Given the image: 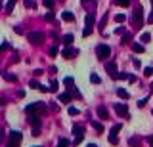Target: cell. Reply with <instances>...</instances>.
Wrapping results in <instances>:
<instances>
[{
	"label": "cell",
	"instance_id": "obj_32",
	"mask_svg": "<svg viewBox=\"0 0 153 147\" xmlns=\"http://www.w3.org/2000/svg\"><path fill=\"white\" fill-rule=\"evenodd\" d=\"M44 19H46V21H54V12H48V14H44Z\"/></svg>",
	"mask_w": 153,
	"mask_h": 147
},
{
	"label": "cell",
	"instance_id": "obj_49",
	"mask_svg": "<svg viewBox=\"0 0 153 147\" xmlns=\"http://www.w3.org/2000/svg\"><path fill=\"white\" fill-rule=\"evenodd\" d=\"M147 143H149V145L153 147V136H149V138H147Z\"/></svg>",
	"mask_w": 153,
	"mask_h": 147
},
{
	"label": "cell",
	"instance_id": "obj_39",
	"mask_svg": "<svg viewBox=\"0 0 153 147\" xmlns=\"http://www.w3.org/2000/svg\"><path fill=\"white\" fill-rule=\"evenodd\" d=\"M44 6H46V8H54V0H44Z\"/></svg>",
	"mask_w": 153,
	"mask_h": 147
},
{
	"label": "cell",
	"instance_id": "obj_44",
	"mask_svg": "<svg viewBox=\"0 0 153 147\" xmlns=\"http://www.w3.org/2000/svg\"><path fill=\"white\" fill-rule=\"evenodd\" d=\"M14 31L17 32V35H23V29H21V27H14Z\"/></svg>",
	"mask_w": 153,
	"mask_h": 147
},
{
	"label": "cell",
	"instance_id": "obj_25",
	"mask_svg": "<svg viewBox=\"0 0 153 147\" xmlns=\"http://www.w3.org/2000/svg\"><path fill=\"white\" fill-rule=\"evenodd\" d=\"M90 82H94V84H100V82H102V79H100V76L96 75V73H92V75H90Z\"/></svg>",
	"mask_w": 153,
	"mask_h": 147
},
{
	"label": "cell",
	"instance_id": "obj_14",
	"mask_svg": "<svg viewBox=\"0 0 153 147\" xmlns=\"http://www.w3.org/2000/svg\"><path fill=\"white\" fill-rule=\"evenodd\" d=\"M117 96H119L121 99H128V97H130V94H128L124 88H117Z\"/></svg>",
	"mask_w": 153,
	"mask_h": 147
},
{
	"label": "cell",
	"instance_id": "obj_40",
	"mask_svg": "<svg viewBox=\"0 0 153 147\" xmlns=\"http://www.w3.org/2000/svg\"><path fill=\"white\" fill-rule=\"evenodd\" d=\"M132 63H134V67H138V69L142 67V63H140V59H138V58H134V59H132Z\"/></svg>",
	"mask_w": 153,
	"mask_h": 147
},
{
	"label": "cell",
	"instance_id": "obj_28",
	"mask_svg": "<svg viewBox=\"0 0 153 147\" xmlns=\"http://www.w3.org/2000/svg\"><path fill=\"white\" fill-rule=\"evenodd\" d=\"M140 40H142V42H149V40H151V35H149V32H144V35L140 36Z\"/></svg>",
	"mask_w": 153,
	"mask_h": 147
},
{
	"label": "cell",
	"instance_id": "obj_51",
	"mask_svg": "<svg viewBox=\"0 0 153 147\" xmlns=\"http://www.w3.org/2000/svg\"><path fill=\"white\" fill-rule=\"evenodd\" d=\"M88 2H90V0H82V4H88Z\"/></svg>",
	"mask_w": 153,
	"mask_h": 147
},
{
	"label": "cell",
	"instance_id": "obj_48",
	"mask_svg": "<svg viewBox=\"0 0 153 147\" xmlns=\"http://www.w3.org/2000/svg\"><path fill=\"white\" fill-rule=\"evenodd\" d=\"M115 32H117V35H123V32H124V27H119V29H117Z\"/></svg>",
	"mask_w": 153,
	"mask_h": 147
},
{
	"label": "cell",
	"instance_id": "obj_47",
	"mask_svg": "<svg viewBox=\"0 0 153 147\" xmlns=\"http://www.w3.org/2000/svg\"><path fill=\"white\" fill-rule=\"evenodd\" d=\"M147 23H151V25H153V10H151V14H149V17H147Z\"/></svg>",
	"mask_w": 153,
	"mask_h": 147
},
{
	"label": "cell",
	"instance_id": "obj_20",
	"mask_svg": "<svg viewBox=\"0 0 153 147\" xmlns=\"http://www.w3.org/2000/svg\"><path fill=\"white\" fill-rule=\"evenodd\" d=\"M63 84H65L67 88L75 86V80H73V76H65V79H63Z\"/></svg>",
	"mask_w": 153,
	"mask_h": 147
},
{
	"label": "cell",
	"instance_id": "obj_30",
	"mask_svg": "<svg viewBox=\"0 0 153 147\" xmlns=\"http://www.w3.org/2000/svg\"><path fill=\"white\" fill-rule=\"evenodd\" d=\"M132 40V35L130 32H124V36H123V44H128Z\"/></svg>",
	"mask_w": 153,
	"mask_h": 147
},
{
	"label": "cell",
	"instance_id": "obj_31",
	"mask_svg": "<svg viewBox=\"0 0 153 147\" xmlns=\"http://www.w3.org/2000/svg\"><path fill=\"white\" fill-rule=\"evenodd\" d=\"M67 113H69L71 117H76V115H79V109H76V107H69V109H67Z\"/></svg>",
	"mask_w": 153,
	"mask_h": 147
},
{
	"label": "cell",
	"instance_id": "obj_35",
	"mask_svg": "<svg viewBox=\"0 0 153 147\" xmlns=\"http://www.w3.org/2000/svg\"><path fill=\"white\" fill-rule=\"evenodd\" d=\"M115 4H119V6H128L130 0H115Z\"/></svg>",
	"mask_w": 153,
	"mask_h": 147
},
{
	"label": "cell",
	"instance_id": "obj_3",
	"mask_svg": "<svg viewBox=\"0 0 153 147\" xmlns=\"http://www.w3.org/2000/svg\"><path fill=\"white\" fill-rule=\"evenodd\" d=\"M25 111L27 113H44L46 111V103H40V101H37V103H31V105H27L25 107Z\"/></svg>",
	"mask_w": 153,
	"mask_h": 147
},
{
	"label": "cell",
	"instance_id": "obj_52",
	"mask_svg": "<svg viewBox=\"0 0 153 147\" xmlns=\"http://www.w3.org/2000/svg\"><path fill=\"white\" fill-rule=\"evenodd\" d=\"M151 6H153V0H151Z\"/></svg>",
	"mask_w": 153,
	"mask_h": 147
},
{
	"label": "cell",
	"instance_id": "obj_22",
	"mask_svg": "<svg viewBox=\"0 0 153 147\" xmlns=\"http://www.w3.org/2000/svg\"><path fill=\"white\" fill-rule=\"evenodd\" d=\"M113 79L115 80H128V75H126V73H117Z\"/></svg>",
	"mask_w": 153,
	"mask_h": 147
},
{
	"label": "cell",
	"instance_id": "obj_6",
	"mask_svg": "<svg viewBox=\"0 0 153 147\" xmlns=\"http://www.w3.org/2000/svg\"><path fill=\"white\" fill-rule=\"evenodd\" d=\"M73 134H75V141H73V143L79 145L80 141H82V138H84V128H82V126H73Z\"/></svg>",
	"mask_w": 153,
	"mask_h": 147
},
{
	"label": "cell",
	"instance_id": "obj_38",
	"mask_svg": "<svg viewBox=\"0 0 153 147\" xmlns=\"http://www.w3.org/2000/svg\"><path fill=\"white\" fill-rule=\"evenodd\" d=\"M144 75H146V76H151V75H153V69H151V67H146V69H144Z\"/></svg>",
	"mask_w": 153,
	"mask_h": 147
},
{
	"label": "cell",
	"instance_id": "obj_17",
	"mask_svg": "<svg viewBox=\"0 0 153 147\" xmlns=\"http://www.w3.org/2000/svg\"><path fill=\"white\" fill-rule=\"evenodd\" d=\"M61 19H63V21H73L75 15L71 14V12H63V14H61Z\"/></svg>",
	"mask_w": 153,
	"mask_h": 147
},
{
	"label": "cell",
	"instance_id": "obj_42",
	"mask_svg": "<svg viewBox=\"0 0 153 147\" xmlns=\"http://www.w3.org/2000/svg\"><path fill=\"white\" fill-rule=\"evenodd\" d=\"M146 103H147V97H144V99H140V101H138V107H144Z\"/></svg>",
	"mask_w": 153,
	"mask_h": 147
},
{
	"label": "cell",
	"instance_id": "obj_1",
	"mask_svg": "<svg viewBox=\"0 0 153 147\" xmlns=\"http://www.w3.org/2000/svg\"><path fill=\"white\" fill-rule=\"evenodd\" d=\"M132 25L138 27V29L144 25V10H142V6H138L134 10V14H132Z\"/></svg>",
	"mask_w": 153,
	"mask_h": 147
},
{
	"label": "cell",
	"instance_id": "obj_33",
	"mask_svg": "<svg viewBox=\"0 0 153 147\" xmlns=\"http://www.w3.org/2000/svg\"><path fill=\"white\" fill-rule=\"evenodd\" d=\"M56 147H69V141H67V140H59Z\"/></svg>",
	"mask_w": 153,
	"mask_h": 147
},
{
	"label": "cell",
	"instance_id": "obj_15",
	"mask_svg": "<svg viewBox=\"0 0 153 147\" xmlns=\"http://www.w3.org/2000/svg\"><path fill=\"white\" fill-rule=\"evenodd\" d=\"M2 76L8 80V82H17V76H15L14 73H2Z\"/></svg>",
	"mask_w": 153,
	"mask_h": 147
},
{
	"label": "cell",
	"instance_id": "obj_13",
	"mask_svg": "<svg viewBox=\"0 0 153 147\" xmlns=\"http://www.w3.org/2000/svg\"><path fill=\"white\" fill-rule=\"evenodd\" d=\"M71 96H73L71 92H63V94H59V101H61V103H69V101H71Z\"/></svg>",
	"mask_w": 153,
	"mask_h": 147
},
{
	"label": "cell",
	"instance_id": "obj_23",
	"mask_svg": "<svg viewBox=\"0 0 153 147\" xmlns=\"http://www.w3.org/2000/svg\"><path fill=\"white\" fill-rule=\"evenodd\" d=\"M92 128L96 130V132H100V134H103V126L100 124V122H92Z\"/></svg>",
	"mask_w": 153,
	"mask_h": 147
},
{
	"label": "cell",
	"instance_id": "obj_29",
	"mask_svg": "<svg viewBox=\"0 0 153 147\" xmlns=\"http://www.w3.org/2000/svg\"><path fill=\"white\" fill-rule=\"evenodd\" d=\"M58 86H59L58 80H52L50 82V92H58Z\"/></svg>",
	"mask_w": 153,
	"mask_h": 147
},
{
	"label": "cell",
	"instance_id": "obj_21",
	"mask_svg": "<svg viewBox=\"0 0 153 147\" xmlns=\"http://www.w3.org/2000/svg\"><path fill=\"white\" fill-rule=\"evenodd\" d=\"M96 23V15L94 14H88L86 15V25H94Z\"/></svg>",
	"mask_w": 153,
	"mask_h": 147
},
{
	"label": "cell",
	"instance_id": "obj_4",
	"mask_svg": "<svg viewBox=\"0 0 153 147\" xmlns=\"http://www.w3.org/2000/svg\"><path fill=\"white\" fill-rule=\"evenodd\" d=\"M96 54H98L100 59H107L111 55V48L107 46V44H100V46L96 48Z\"/></svg>",
	"mask_w": 153,
	"mask_h": 147
},
{
	"label": "cell",
	"instance_id": "obj_41",
	"mask_svg": "<svg viewBox=\"0 0 153 147\" xmlns=\"http://www.w3.org/2000/svg\"><path fill=\"white\" fill-rule=\"evenodd\" d=\"M107 25V15H103V19L100 21V27H105Z\"/></svg>",
	"mask_w": 153,
	"mask_h": 147
},
{
	"label": "cell",
	"instance_id": "obj_36",
	"mask_svg": "<svg viewBox=\"0 0 153 147\" xmlns=\"http://www.w3.org/2000/svg\"><path fill=\"white\" fill-rule=\"evenodd\" d=\"M29 88H37V90H40V84L37 82V80H31V82H29Z\"/></svg>",
	"mask_w": 153,
	"mask_h": 147
},
{
	"label": "cell",
	"instance_id": "obj_19",
	"mask_svg": "<svg viewBox=\"0 0 153 147\" xmlns=\"http://www.w3.org/2000/svg\"><path fill=\"white\" fill-rule=\"evenodd\" d=\"M132 50H134L136 54H142L146 48H144V44H138V42H136V44H132Z\"/></svg>",
	"mask_w": 153,
	"mask_h": 147
},
{
	"label": "cell",
	"instance_id": "obj_53",
	"mask_svg": "<svg viewBox=\"0 0 153 147\" xmlns=\"http://www.w3.org/2000/svg\"><path fill=\"white\" fill-rule=\"evenodd\" d=\"M8 147H14V145H8Z\"/></svg>",
	"mask_w": 153,
	"mask_h": 147
},
{
	"label": "cell",
	"instance_id": "obj_27",
	"mask_svg": "<svg viewBox=\"0 0 153 147\" xmlns=\"http://www.w3.org/2000/svg\"><path fill=\"white\" fill-rule=\"evenodd\" d=\"M90 35H92V25H86L82 31V36H90Z\"/></svg>",
	"mask_w": 153,
	"mask_h": 147
},
{
	"label": "cell",
	"instance_id": "obj_9",
	"mask_svg": "<svg viewBox=\"0 0 153 147\" xmlns=\"http://www.w3.org/2000/svg\"><path fill=\"white\" fill-rule=\"evenodd\" d=\"M75 55H79V50H76V48H69V46H67L65 50L61 52V58H67V59L75 58Z\"/></svg>",
	"mask_w": 153,
	"mask_h": 147
},
{
	"label": "cell",
	"instance_id": "obj_8",
	"mask_svg": "<svg viewBox=\"0 0 153 147\" xmlns=\"http://www.w3.org/2000/svg\"><path fill=\"white\" fill-rule=\"evenodd\" d=\"M115 111H117V115H119V117H126L128 118V107H126V103H115Z\"/></svg>",
	"mask_w": 153,
	"mask_h": 147
},
{
	"label": "cell",
	"instance_id": "obj_11",
	"mask_svg": "<svg viewBox=\"0 0 153 147\" xmlns=\"http://www.w3.org/2000/svg\"><path fill=\"white\" fill-rule=\"evenodd\" d=\"M105 71L109 73L111 76H115L117 73H119V71H117V63H115V61H107V63H105Z\"/></svg>",
	"mask_w": 153,
	"mask_h": 147
},
{
	"label": "cell",
	"instance_id": "obj_7",
	"mask_svg": "<svg viewBox=\"0 0 153 147\" xmlns=\"http://www.w3.org/2000/svg\"><path fill=\"white\" fill-rule=\"evenodd\" d=\"M121 128H123L121 124H115L113 128H111V132H109V143H111V145H117V143H119V138H117V132H119Z\"/></svg>",
	"mask_w": 153,
	"mask_h": 147
},
{
	"label": "cell",
	"instance_id": "obj_55",
	"mask_svg": "<svg viewBox=\"0 0 153 147\" xmlns=\"http://www.w3.org/2000/svg\"><path fill=\"white\" fill-rule=\"evenodd\" d=\"M35 147H38V145H35Z\"/></svg>",
	"mask_w": 153,
	"mask_h": 147
},
{
	"label": "cell",
	"instance_id": "obj_43",
	"mask_svg": "<svg viewBox=\"0 0 153 147\" xmlns=\"http://www.w3.org/2000/svg\"><path fill=\"white\" fill-rule=\"evenodd\" d=\"M33 136H40V126L38 128H33Z\"/></svg>",
	"mask_w": 153,
	"mask_h": 147
},
{
	"label": "cell",
	"instance_id": "obj_37",
	"mask_svg": "<svg viewBox=\"0 0 153 147\" xmlns=\"http://www.w3.org/2000/svg\"><path fill=\"white\" fill-rule=\"evenodd\" d=\"M48 54H50L52 58H54V55H58V46H52V48H50V52H48Z\"/></svg>",
	"mask_w": 153,
	"mask_h": 147
},
{
	"label": "cell",
	"instance_id": "obj_54",
	"mask_svg": "<svg viewBox=\"0 0 153 147\" xmlns=\"http://www.w3.org/2000/svg\"><path fill=\"white\" fill-rule=\"evenodd\" d=\"M151 115H153V111H151Z\"/></svg>",
	"mask_w": 153,
	"mask_h": 147
},
{
	"label": "cell",
	"instance_id": "obj_45",
	"mask_svg": "<svg viewBox=\"0 0 153 147\" xmlns=\"http://www.w3.org/2000/svg\"><path fill=\"white\" fill-rule=\"evenodd\" d=\"M2 50H4V52H6V50H10V44H8V42H4V44H2Z\"/></svg>",
	"mask_w": 153,
	"mask_h": 147
},
{
	"label": "cell",
	"instance_id": "obj_50",
	"mask_svg": "<svg viewBox=\"0 0 153 147\" xmlns=\"http://www.w3.org/2000/svg\"><path fill=\"white\" fill-rule=\"evenodd\" d=\"M86 147H98V145H96V143H88Z\"/></svg>",
	"mask_w": 153,
	"mask_h": 147
},
{
	"label": "cell",
	"instance_id": "obj_18",
	"mask_svg": "<svg viewBox=\"0 0 153 147\" xmlns=\"http://www.w3.org/2000/svg\"><path fill=\"white\" fill-rule=\"evenodd\" d=\"M15 2H17V0H10V2L6 4V14H12V12H14V8H15Z\"/></svg>",
	"mask_w": 153,
	"mask_h": 147
},
{
	"label": "cell",
	"instance_id": "obj_26",
	"mask_svg": "<svg viewBox=\"0 0 153 147\" xmlns=\"http://www.w3.org/2000/svg\"><path fill=\"white\" fill-rule=\"evenodd\" d=\"M128 145H130V147H138L140 140H138V138H130V140H128Z\"/></svg>",
	"mask_w": 153,
	"mask_h": 147
},
{
	"label": "cell",
	"instance_id": "obj_5",
	"mask_svg": "<svg viewBox=\"0 0 153 147\" xmlns=\"http://www.w3.org/2000/svg\"><path fill=\"white\" fill-rule=\"evenodd\" d=\"M21 140H23V136H21V132H10V138H8V145H14V147H17L19 143H21Z\"/></svg>",
	"mask_w": 153,
	"mask_h": 147
},
{
	"label": "cell",
	"instance_id": "obj_46",
	"mask_svg": "<svg viewBox=\"0 0 153 147\" xmlns=\"http://www.w3.org/2000/svg\"><path fill=\"white\" fill-rule=\"evenodd\" d=\"M128 82H136V76L134 75H128Z\"/></svg>",
	"mask_w": 153,
	"mask_h": 147
},
{
	"label": "cell",
	"instance_id": "obj_34",
	"mask_svg": "<svg viewBox=\"0 0 153 147\" xmlns=\"http://www.w3.org/2000/svg\"><path fill=\"white\" fill-rule=\"evenodd\" d=\"M23 2H25V6H27V8H37L35 0H23Z\"/></svg>",
	"mask_w": 153,
	"mask_h": 147
},
{
	"label": "cell",
	"instance_id": "obj_12",
	"mask_svg": "<svg viewBox=\"0 0 153 147\" xmlns=\"http://www.w3.org/2000/svg\"><path fill=\"white\" fill-rule=\"evenodd\" d=\"M98 117L102 118V120H107V118H109V111H107V107L100 105V107H98Z\"/></svg>",
	"mask_w": 153,
	"mask_h": 147
},
{
	"label": "cell",
	"instance_id": "obj_10",
	"mask_svg": "<svg viewBox=\"0 0 153 147\" xmlns=\"http://www.w3.org/2000/svg\"><path fill=\"white\" fill-rule=\"evenodd\" d=\"M29 124L33 128H38L40 126V115L38 113H29Z\"/></svg>",
	"mask_w": 153,
	"mask_h": 147
},
{
	"label": "cell",
	"instance_id": "obj_2",
	"mask_svg": "<svg viewBox=\"0 0 153 147\" xmlns=\"http://www.w3.org/2000/svg\"><path fill=\"white\" fill-rule=\"evenodd\" d=\"M27 40H29L31 44H35V46H38V44L44 42V32L33 31V32H29V35H27Z\"/></svg>",
	"mask_w": 153,
	"mask_h": 147
},
{
	"label": "cell",
	"instance_id": "obj_24",
	"mask_svg": "<svg viewBox=\"0 0 153 147\" xmlns=\"http://www.w3.org/2000/svg\"><path fill=\"white\" fill-rule=\"evenodd\" d=\"M115 21L117 23H124V21H126V15H124V14H117L115 15Z\"/></svg>",
	"mask_w": 153,
	"mask_h": 147
},
{
	"label": "cell",
	"instance_id": "obj_16",
	"mask_svg": "<svg viewBox=\"0 0 153 147\" xmlns=\"http://www.w3.org/2000/svg\"><path fill=\"white\" fill-rule=\"evenodd\" d=\"M73 35H65V36H63V38H61V42L63 44H65V46H71V44H73Z\"/></svg>",
	"mask_w": 153,
	"mask_h": 147
}]
</instances>
